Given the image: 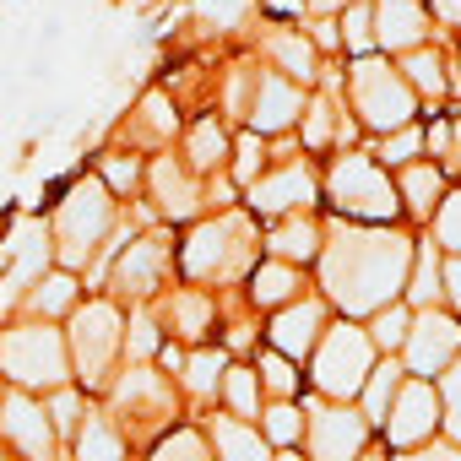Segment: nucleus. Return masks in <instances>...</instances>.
<instances>
[{
  "label": "nucleus",
  "instance_id": "obj_1",
  "mask_svg": "<svg viewBox=\"0 0 461 461\" xmlns=\"http://www.w3.org/2000/svg\"><path fill=\"white\" fill-rule=\"evenodd\" d=\"M418 240L402 228H369L337 217L326 228V250H321V299L342 321H369L385 304H402L407 272H412Z\"/></svg>",
  "mask_w": 461,
  "mask_h": 461
},
{
  "label": "nucleus",
  "instance_id": "obj_2",
  "mask_svg": "<svg viewBox=\"0 0 461 461\" xmlns=\"http://www.w3.org/2000/svg\"><path fill=\"white\" fill-rule=\"evenodd\" d=\"M120 234V206L109 195V185L98 174H77L50 212V245H55V267L60 272H87L98 261V250Z\"/></svg>",
  "mask_w": 461,
  "mask_h": 461
},
{
  "label": "nucleus",
  "instance_id": "obj_3",
  "mask_svg": "<svg viewBox=\"0 0 461 461\" xmlns=\"http://www.w3.org/2000/svg\"><path fill=\"white\" fill-rule=\"evenodd\" d=\"M109 418H114V429L131 439V445H158L163 434H174L179 429V385L168 380V375H158L152 364H125L114 380H109Z\"/></svg>",
  "mask_w": 461,
  "mask_h": 461
},
{
  "label": "nucleus",
  "instance_id": "obj_4",
  "mask_svg": "<svg viewBox=\"0 0 461 461\" xmlns=\"http://www.w3.org/2000/svg\"><path fill=\"white\" fill-rule=\"evenodd\" d=\"M0 380L28 391V396H50L71 380V348L66 331L50 321H17L0 331Z\"/></svg>",
  "mask_w": 461,
  "mask_h": 461
},
{
  "label": "nucleus",
  "instance_id": "obj_5",
  "mask_svg": "<svg viewBox=\"0 0 461 461\" xmlns=\"http://www.w3.org/2000/svg\"><path fill=\"white\" fill-rule=\"evenodd\" d=\"M261 245H256V222L240 217V212H217L206 222L190 228V240L179 245V267L185 277L195 283H234V277H250L261 261Z\"/></svg>",
  "mask_w": 461,
  "mask_h": 461
},
{
  "label": "nucleus",
  "instance_id": "obj_6",
  "mask_svg": "<svg viewBox=\"0 0 461 461\" xmlns=\"http://www.w3.org/2000/svg\"><path fill=\"white\" fill-rule=\"evenodd\" d=\"M66 348H71V380L82 391H109L114 364L125 353V315H120V304L114 299H82L71 310Z\"/></svg>",
  "mask_w": 461,
  "mask_h": 461
},
{
  "label": "nucleus",
  "instance_id": "obj_7",
  "mask_svg": "<svg viewBox=\"0 0 461 461\" xmlns=\"http://www.w3.org/2000/svg\"><path fill=\"white\" fill-rule=\"evenodd\" d=\"M326 201L337 206V217L369 222V228H396V217H402L396 179H391L369 152H337V158H331Z\"/></svg>",
  "mask_w": 461,
  "mask_h": 461
},
{
  "label": "nucleus",
  "instance_id": "obj_8",
  "mask_svg": "<svg viewBox=\"0 0 461 461\" xmlns=\"http://www.w3.org/2000/svg\"><path fill=\"white\" fill-rule=\"evenodd\" d=\"M348 109L364 131L375 136H391L402 125H418V93L407 87V77L380 60V55H364L348 66Z\"/></svg>",
  "mask_w": 461,
  "mask_h": 461
},
{
  "label": "nucleus",
  "instance_id": "obj_9",
  "mask_svg": "<svg viewBox=\"0 0 461 461\" xmlns=\"http://www.w3.org/2000/svg\"><path fill=\"white\" fill-rule=\"evenodd\" d=\"M375 364H380V353H375L369 331L358 321H331L321 348L310 353V391L321 402H358Z\"/></svg>",
  "mask_w": 461,
  "mask_h": 461
},
{
  "label": "nucleus",
  "instance_id": "obj_10",
  "mask_svg": "<svg viewBox=\"0 0 461 461\" xmlns=\"http://www.w3.org/2000/svg\"><path fill=\"white\" fill-rule=\"evenodd\" d=\"M369 423L353 402H304V461H358L369 450Z\"/></svg>",
  "mask_w": 461,
  "mask_h": 461
},
{
  "label": "nucleus",
  "instance_id": "obj_11",
  "mask_svg": "<svg viewBox=\"0 0 461 461\" xmlns=\"http://www.w3.org/2000/svg\"><path fill=\"white\" fill-rule=\"evenodd\" d=\"M396 358L412 380H439L461 358V321L450 310H412V331Z\"/></svg>",
  "mask_w": 461,
  "mask_h": 461
},
{
  "label": "nucleus",
  "instance_id": "obj_12",
  "mask_svg": "<svg viewBox=\"0 0 461 461\" xmlns=\"http://www.w3.org/2000/svg\"><path fill=\"white\" fill-rule=\"evenodd\" d=\"M0 445L17 450V461H60V434L39 396L6 385L0 391Z\"/></svg>",
  "mask_w": 461,
  "mask_h": 461
},
{
  "label": "nucleus",
  "instance_id": "obj_13",
  "mask_svg": "<svg viewBox=\"0 0 461 461\" xmlns=\"http://www.w3.org/2000/svg\"><path fill=\"white\" fill-rule=\"evenodd\" d=\"M245 201H250V212L267 217V222L294 217V212H310V206L321 201V174H315L304 158H288V163L267 168V174L245 190Z\"/></svg>",
  "mask_w": 461,
  "mask_h": 461
},
{
  "label": "nucleus",
  "instance_id": "obj_14",
  "mask_svg": "<svg viewBox=\"0 0 461 461\" xmlns=\"http://www.w3.org/2000/svg\"><path fill=\"white\" fill-rule=\"evenodd\" d=\"M380 434H385V445H391L396 456H402V450H418V445H429V439H439V391H434V380H412V375H407Z\"/></svg>",
  "mask_w": 461,
  "mask_h": 461
},
{
  "label": "nucleus",
  "instance_id": "obj_15",
  "mask_svg": "<svg viewBox=\"0 0 461 461\" xmlns=\"http://www.w3.org/2000/svg\"><path fill=\"white\" fill-rule=\"evenodd\" d=\"M168 267H174L168 240H163V234H147V240H136V245L120 250V261H114V272H109V288H114L120 299H131V304H152V294L163 288Z\"/></svg>",
  "mask_w": 461,
  "mask_h": 461
},
{
  "label": "nucleus",
  "instance_id": "obj_16",
  "mask_svg": "<svg viewBox=\"0 0 461 461\" xmlns=\"http://www.w3.org/2000/svg\"><path fill=\"white\" fill-rule=\"evenodd\" d=\"M326 326H331V304H326V299H304V294H299L294 304L272 310L267 348H272V353H283V358H294V364H304V358L321 348Z\"/></svg>",
  "mask_w": 461,
  "mask_h": 461
},
{
  "label": "nucleus",
  "instance_id": "obj_17",
  "mask_svg": "<svg viewBox=\"0 0 461 461\" xmlns=\"http://www.w3.org/2000/svg\"><path fill=\"white\" fill-rule=\"evenodd\" d=\"M304 87L299 82H288V77H277V71H261L256 77V98H250V114H245V131H256L261 141H272V136H283V131H294L299 120H304Z\"/></svg>",
  "mask_w": 461,
  "mask_h": 461
},
{
  "label": "nucleus",
  "instance_id": "obj_18",
  "mask_svg": "<svg viewBox=\"0 0 461 461\" xmlns=\"http://www.w3.org/2000/svg\"><path fill=\"white\" fill-rule=\"evenodd\" d=\"M6 250H12V261H6L12 272H0V310H17V304L28 299V288L50 272L55 245H50V228H44V222H28Z\"/></svg>",
  "mask_w": 461,
  "mask_h": 461
},
{
  "label": "nucleus",
  "instance_id": "obj_19",
  "mask_svg": "<svg viewBox=\"0 0 461 461\" xmlns=\"http://www.w3.org/2000/svg\"><path fill=\"white\" fill-rule=\"evenodd\" d=\"M369 12H375V50L385 55H412L429 44V6L423 0H369Z\"/></svg>",
  "mask_w": 461,
  "mask_h": 461
},
{
  "label": "nucleus",
  "instance_id": "obj_20",
  "mask_svg": "<svg viewBox=\"0 0 461 461\" xmlns=\"http://www.w3.org/2000/svg\"><path fill=\"white\" fill-rule=\"evenodd\" d=\"M147 195L158 201V212L168 222H190L201 206H206V185L179 163V158H152L147 168Z\"/></svg>",
  "mask_w": 461,
  "mask_h": 461
},
{
  "label": "nucleus",
  "instance_id": "obj_21",
  "mask_svg": "<svg viewBox=\"0 0 461 461\" xmlns=\"http://www.w3.org/2000/svg\"><path fill=\"white\" fill-rule=\"evenodd\" d=\"M261 60H267V71H277V77H288L299 87H315L321 82V50L310 44L304 28H288V23L267 28L261 33Z\"/></svg>",
  "mask_w": 461,
  "mask_h": 461
},
{
  "label": "nucleus",
  "instance_id": "obj_22",
  "mask_svg": "<svg viewBox=\"0 0 461 461\" xmlns=\"http://www.w3.org/2000/svg\"><path fill=\"white\" fill-rule=\"evenodd\" d=\"M353 136H358V120L342 114V104H337V82L304 104V120H299V141H304V152H353Z\"/></svg>",
  "mask_w": 461,
  "mask_h": 461
},
{
  "label": "nucleus",
  "instance_id": "obj_23",
  "mask_svg": "<svg viewBox=\"0 0 461 461\" xmlns=\"http://www.w3.org/2000/svg\"><path fill=\"white\" fill-rule=\"evenodd\" d=\"M152 315H158L163 331H174L185 342H206V331L217 326V299L206 288H174L168 299L152 304Z\"/></svg>",
  "mask_w": 461,
  "mask_h": 461
},
{
  "label": "nucleus",
  "instance_id": "obj_24",
  "mask_svg": "<svg viewBox=\"0 0 461 461\" xmlns=\"http://www.w3.org/2000/svg\"><path fill=\"white\" fill-rule=\"evenodd\" d=\"M267 256L272 261H288V267H310V261H321V250H326V228L310 217V212H294V217H277L272 228H267Z\"/></svg>",
  "mask_w": 461,
  "mask_h": 461
},
{
  "label": "nucleus",
  "instance_id": "obj_25",
  "mask_svg": "<svg viewBox=\"0 0 461 461\" xmlns=\"http://www.w3.org/2000/svg\"><path fill=\"white\" fill-rule=\"evenodd\" d=\"M206 445L217 461H277V450L267 445L261 423H245V418H206L201 423Z\"/></svg>",
  "mask_w": 461,
  "mask_h": 461
},
{
  "label": "nucleus",
  "instance_id": "obj_26",
  "mask_svg": "<svg viewBox=\"0 0 461 461\" xmlns=\"http://www.w3.org/2000/svg\"><path fill=\"white\" fill-rule=\"evenodd\" d=\"M228 158H234V136L222 131V120H195L190 131H185V152H179V163L195 174V179H206V174H228Z\"/></svg>",
  "mask_w": 461,
  "mask_h": 461
},
{
  "label": "nucleus",
  "instance_id": "obj_27",
  "mask_svg": "<svg viewBox=\"0 0 461 461\" xmlns=\"http://www.w3.org/2000/svg\"><path fill=\"white\" fill-rule=\"evenodd\" d=\"M77 304H82V277L55 267V272H44V277L28 288V299H23L17 310H28V321H50V326H55V321L71 315Z\"/></svg>",
  "mask_w": 461,
  "mask_h": 461
},
{
  "label": "nucleus",
  "instance_id": "obj_28",
  "mask_svg": "<svg viewBox=\"0 0 461 461\" xmlns=\"http://www.w3.org/2000/svg\"><path fill=\"white\" fill-rule=\"evenodd\" d=\"M71 461H131L125 434L114 429V418L104 407H87V418L71 434Z\"/></svg>",
  "mask_w": 461,
  "mask_h": 461
},
{
  "label": "nucleus",
  "instance_id": "obj_29",
  "mask_svg": "<svg viewBox=\"0 0 461 461\" xmlns=\"http://www.w3.org/2000/svg\"><path fill=\"white\" fill-rule=\"evenodd\" d=\"M396 195H402V212H412L418 222H429L434 217V206L445 201V168L439 163H407V168H396Z\"/></svg>",
  "mask_w": 461,
  "mask_h": 461
},
{
  "label": "nucleus",
  "instance_id": "obj_30",
  "mask_svg": "<svg viewBox=\"0 0 461 461\" xmlns=\"http://www.w3.org/2000/svg\"><path fill=\"white\" fill-rule=\"evenodd\" d=\"M228 348H195V353H185V369H179V391L190 396V402H212V396H222V375H228Z\"/></svg>",
  "mask_w": 461,
  "mask_h": 461
},
{
  "label": "nucleus",
  "instance_id": "obj_31",
  "mask_svg": "<svg viewBox=\"0 0 461 461\" xmlns=\"http://www.w3.org/2000/svg\"><path fill=\"white\" fill-rule=\"evenodd\" d=\"M402 380H407L402 358H380V364L369 369V380H364V391H358V402H353V407L364 412V423H369V429H385V418H391V402H396Z\"/></svg>",
  "mask_w": 461,
  "mask_h": 461
},
{
  "label": "nucleus",
  "instance_id": "obj_32",
  "mask_svg": "<svg viewBox=\"0 0 461 461\" xmlns=\"http://www.w3.org/2000/svg\"><path fill=\"white\" fill-rule=\"evenodd\" d=\"M299 288H304V272L288 267V261H272V256H267V261L250 272V304H261V310H283V304H294Z\"/></svg>",
  "mask_w": 461,
  "mask_h": 461
},
{
  "label": "nucleus",
  "instance_id": "obj_33",
  "mask_svg": "<svg viewBox=\"0 0 461 461\" xmlns=\"http://www.w3.org/2000/svg\"><path fill=\"white\" fill-rule=\"evenodd\" d=\"M439 245L434 240H418V250H412V272H407V294H402V304L407 310H439Z\"/></svg>",
  "mask_w": 461,
  "mask_h": 461
},
{
  "label": "nucleus",
  "instance_id": "obj_34",
  "mask_svg": "<svg viewBox=\"0 0 461 461\" xmlns=\"http://www.w3.org/2000/svg\"><path fill=\"white\" fill-rule=\"evenodd\" d=\"M396 71L407 77V87L418 93V104H423V98H429V104H439V98H445V87H450V82H445V55H439V50H429V44H423V50H412V55H402V60H396Z\"/></svg>",
  "mask_w": 461,
  "mask_h": 461
},
{
  "label": "nucleus",
  "instance_id": "obj_35",
  "mask_svg": "<svg viewBox=\"0 0 461 461\" xmlns=\"http://www.w3.org/2000/svg\"><path fill=\"white\" fill-rule=\"evenodd\" d=\"M267 391H261V375H256V364H228V375H222V402H228V418H261V402Z\"/></svg>",
  "mask_w": 461,
  "mask_h": 461
},
{
  "label": "nucleus",
  "instance_id": "obj_36",
  "mask_svg": "<svg viewBox=\"0 0 461 461\" xmlns=\"http://www.w3.org/2000/svg\"><path fill=\"white\" fill-rule=\"evenodd\" d=\"M261 434L272 450H294L304 439V407L299 402H267L261 407Z\"/></svg>",
  "mask_w": 461,
  "mask_h": 461
},
{
  "label": "nucleus",
  "instance_id": "obj_37",
  "mask_svg": "<svg viewBox=\"0 0 461 461\" xmlns=\"http://www.w3.org/2000/svg\"><path fill=\"white\" fill-rule=\"evenodd\" d=\"M256 375H261V391L272 396V402H299V385H304V375H299V364L294 358H283V353H261L256 358Z\"/></svg>",
  "mask_w": 461,
  "mask_h": 461
},
{
  "label": "nucleus",
  "instance_id": "obj_38",
  "mask_svg": "<svg viewBox=\"0 0 461 461\" xmlns=\"http://www.w3.org/2000/svg\"><path fill=\"white\" fill-rule=\"evenodd\" d=\"M369 342H375V353H385V358H396L402 353V342H407V331H412V310L407 304H385L380 315H369Z\"/></svg>",
  "mask_w": 461,
  "mask_h": 461
},
{
  "label": "nucleus",
  "instance_id": "obj_39",
  "mask_svg": "<svg viewBox=\"0 0 461 461\" xmlns=\"http://www.w3.org/2000/svg\"><path fill=\"white\" fill-rule=\"evenodd\" d=\"M158 348H163V326H158L152 304H131V321H125V358H131V364H147Z\"/></svg>",
  "mask_w": 461,
  "mask_h": 461
},
{
  "label": "nucleus",
  "instance_id": "obj_40",
  "mask_svg": "<svg viewBox=\"0 0 461 461\" xmlns=\"http://www.w3.org/2000/svg\"><path fill=\"white\" fill-rule=\"evenodd\" d=\"M152 461H217V456H212V445L195 423H179L174 434H163L152 445Z\"/></svg>",
  "mask_w": 461,
  "mask_h": 461
},
{
  "label": "nucleus",
  "instance_id": "obj_41",
  "mask_svg": "<svg viewBox=\"0 0 461 461\" xmlns=\"http://www.w3.org/2000/svg\"><path fill=\"white\" fill-rule=\"evenodd\" d=\"M267 158H272V152H267V141H261L256 131H245V136L234 141V158H228V179H234L240 190H250V185L267 174Z\"/></svg>",
  "mask_w": 461,
  "mask_h": 461
},
{
  "label": "nucleus",
  "instance_id": "obj_42",
  "mask_svg": "<svg viewBox=\"0 0 461 461\" xmlns=\"http://www.w3.org/2000/svg\"><path fill=\"white\" fill-rule=\"evenodd\" d=\"M434 391H439V439L461 445V358L434 380Z\"/></svg>",
  "mask_w": 461,
  "mask_h": 461
},
{
  "label": "nucleus",
  "instance_id": "obj_43",
  "mask_svg": "<svg viewBox=\"0 0 461 461\" xmlns=\"http://www.w3.org/2000/svg\"><path fill=\"white\" fill-rule=\"evenodd\" d=\"M44 412H50V423H55V434H77V423L87 418V391L82 385H60V391H50L44 396Z\"/></svg>",
  "mask_w": 461,
  "mask_h": 461
},
{
  "label": "nucleus",
  "instance_id": "obj_44",
  "mask_svg": "<svg viewBox=\"0 0 461 461\" xmlns=\"http://www.w3.org/2000/svg\"><path fill=\"white\" fill-rule=\"evenodd\" d=\"M429 240H434L445 256H461V190H445V201L434 206V217H429Z\"/></svg>",
  "mask_w": 461,
  "mask_h": 461
},
{
  "label": "nucleus",
  "instance_id": "obj_45",
  "mask_svg": "<svg viewBox=\"0 0 461 461\" xmlns=\"http://www.w3.org/2000/svg\"><path fill=\"white\" fill-rule=\"evenodd\" d=\"M337 28H342V50H348L353 60L375 55V12H369V0H358V6H348Z\"/></svg>",
  "mask_w": 461,
  "mask_h": 461
},
{
  "label": "nucleus",
  "instance_id": "obj_46",
  "mask_svg": "<svg viewBox=\"0 0 461 461\" xmlns=\"http://www.w3.org/2000/svg\"><path fill=\"white\" fill-rule=\"evenodd\" d=\"M418 158H423V125H402V131L380 136V152H375L380 168H407Z\"/></svg>",
  "mask_w": 461,
  "mask_h": 461
},
{
  "label": "nucleus",
  "instance_id": "obj_47",
  "mask_svg": "<svg viewBox=\"0 0 461 461\" xmlns=\"http://www.w3.org/2000/svg\"><path fill=\"white\" fill-rule=\"evenodd\" d=\"M250 12H256V0H201V6H195V17L217 23V33H240V28H250Z\"/></svg>",
  "mask_w": 461,
  "mask_h": 461
},
{
  "label": "nucleus",
  "instance_id": "obj_48",
  "mask_svg": "<svg viewBox=\"0 0 461 461\" xmlns=\"http://www.w3.org/2000/svg\"><path fill=\"white\" fill-rule=\"evenodd\" d=\"M104 185H109V195H131L136 185H141V163L131 158V152H104V174H98Z\"/></svg>",
  "mask_w": 461,
  "mask_h": 461
},
{
  "label": "nucleus",
  "instance_id": "obj_49",
  "mask_svg": "<svg viewBox=\"0 0 461 461\" xmlns=\"http://www.w3.org/2000/svg\"><path fill=\"white\" fill-rule=\"evenodd\" d=\"M439 299L461 315V256H445V267H439Z\"/></svg>",
  "mask_w": 461,
  "mask_h": 461
},
{
  "label": "nucleus",
  "instance_id": "obj_50",
  "mask_svg": "<svg viewBox=\"0 0 461 461\" xmlns=\"http://www.w3.org/2000/svg\"><path fill=\"white\" fill-rule=\"evenodd\" d=\"M396 461H461V445H450V439H429V445H418V450H402Z\"/></svg>",
  "mask_w": 461,
  "mask_h": 461
},
{
  "label": "nucleus",
  "instance_id": "obj_51",
  "mask_svg": "<svg viewBox=\"0 0 461 461\" xmlns=\"http://www.w3.org/2000/svg\"><path fill=\"white\" fill-rule=\"evenodd\" d=\"M310 44H315V50H342L337 17H310Z\"/></svg>",
  "mask_w": 461,
  "mask_h": 461
},
{
  "label": "nucleus",
  "instance_id": "obj_52",
  "mask_svg": "<svg viewBox=\"0 0 461 461\" xmlns=\"http://www.w3.org/2000/svg\"><path fill=\"white\" fill-rule=\"evenodd\" d=\"M434 23L450 28V33H461V0H434Z\"/></svg>",
  "mask_w": 461,
  "mask_h": 461
},
{
  "label": "nucleus",
  "instance_id": "obj_53",
  "mask_svg": "<svg viewBox=\"0 0 461 461\" xmlns=\"http://www.w3.org/2000/svg\"><path fill=\"white\" fill-rule=\"evenodd\" d=\"M310 6V17H342L348 6H358V0H304Z\"/></svg>",
  "mask_w": 461,
  "mask_h": 461
},
{
  "label": "nucleus",
  "instance_id": "obj_54",
  "mask_svg": "<svg viewBox=\"0 0 461 461\" xmlns=\"http://www.w3.org/2000/svg\"><path fill=\"white\" fill-rule=\"evenodd\" d=\"M445 168H461V109L450 114V158H445Z\"/></svg>",
  "mask_w": 461,
  "mask_h": 461
},
{
  "label": "nucleus",
  "instance_id": "obj_55",
  "mask_svg": "<svg viewBox=\"0 0 461 461\" xmlns=\"http://www.w3.org/2000/svg\"><path fill=\"white\" fill-rule=\"evenodd\" d=\"M261 6H267V12H277V17H288V12H299V6H304V0H261Z\"/></svg>",
  "mask_w": 461,
  "mask_h": 461
},
{
  "label": "nucleus",
  "instance_id": "obj_56",
  "mask_svg": "<svg viewBox=\"0 0 461 461\" xmlns=\"http://www.w3.org/2000/svg\"><path fill=\"white\" fill-rule=\"evenodd\" d=\"M358 461H391V456H385V450H375V445H369V450H364V456H358Z\"/></svg>",
  "mask_w": 461,
  "mask_h": 461
},
{
  "label": "nucleus",
  "instance_id": "obj_57",
  "mask_svg": "<svg viewBox=\"0 0 461 461\" xmlns=\"http://www.w3.org/2000/svg\"><path fill=\"white\" fill-rule=\"evenodd\" d=\"M277 461H299V456H294V450H277Z\"/></svg>",
  "mask_w": 461,
  "mask_h": 461
},
{
  "label": "nucleus",
  "instance_id": "obj_58",
  "mask_svg": "<svg viewBox=\"0 0 461 461\" xmlns=\"http://www.w3.org/2000/svg\"><path fill=\"white\" fill-rule=\"evenodd\" d=\"M0 461H17V456H12V450H6V445H0Z\"/></svg>",
  "mask_w": 461,
  "mask_h": 461
}]
</instances>
